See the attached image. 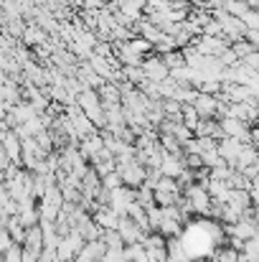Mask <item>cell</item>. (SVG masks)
<instances>
[{
  "instance_id": "cell-2",
  "label": "cell",
  "mask_w": 259,
  "mask_h": 262,
  "mask_svg": "<svg viewBox=\"0 0 259 262\" xmlns=\"http://www.w3.org/2000/svg\"><path fill=\"white\" fill-rule=\"evenodd\" d=\"M214 262H239V252L231 250V247H224V250H219V255L214 257Z\"/></svg>"
},
{
  "instance_id": "cell-1",
  "label": "cell",
  "mask_w": 259,
  "mask_h": 262,
  "mask_svg": "<svg viewBox=\"0 0 259 262\" xmlns=\"http://www.w3.org/2000/svg\"><path fill=\"white\" fill-rule=\"evenodd\" d=\"M143 69H145V74H148V79L150 82H166L168 77H171V67L166 64V59L163 56H153V59H145L143 61Z\"/></svg>"
}]
</instances>
